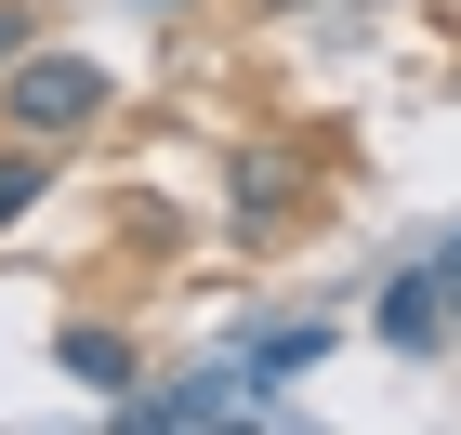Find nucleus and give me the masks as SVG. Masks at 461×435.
I'll return each mask as SVG.
<instances>
[{
    "label": "nucleus",
    "instance_id": "f257e3e1",
    "mask_svg": "<svg viewBox=\"0 0 461 435\" xmlns=\"http://www.w3.org/2000/svg\"><path fill=\"white\" fill-rule=\"evenodd\" d=\"M0 119H14V132H93V119H106V67H93V53H27V67H14V93H0Z\"/></svg>",
    "mask_w": 461,
    "mask_h": 435
},
{
    "label": "nucleus",
    "instance_id": "f03ea898",
    "mask_svg": "<svg viewBox=\"0 0 461 435\" xmlns=\"http://www.w3.org/2000/svg\"><path fill=\"white\" fill-rule=\"evenodd\" d=\"M250 396H264V369H198V383H172V396H132L119 422L132 435H185V422H238Z\"/></svg>",
    "mask_w": 461,
    "mask_h": 435
},
{
    "label": "nucleus",
    "instance_id": "7ed1b4c3",
    "mask_svg": "<svg viewBox=\"0 0 461 435\" xmlns=\"http://www.w3.org/2000/svg\"><path fill=\"white\" fill-rule=\"evenodd\" d=\"M448 317H461V304H448V264H422V277L383 290V343H448Z\"/></svg>",
    "mask_w": 461,
    "mask_h": 435
},
{
    "label": "nucleus",
    "instance_id": "20e7f679",
    "mask_svg": "<svg viewBox=\"0 0 461 435\" xmlns=\"http://www.w3.org/2000/svg\"><path fill=\"white\" fill-rule=\"evenodd\" d=\"M53 357H67V383H132V343L119 330H67Z\"/></svg>",
    "mask_w": 461,
    "mask_h": 435
},
{
    "label": "nucleus",
    "instance_id": "39448f33",
    "mask_svg": "<svg viewBox=\"0 0 461 435\" xmlns=\"http://www.w3.org/2000/svg\"><path fill=\"white\" fill-rule=\"evenodd\" d=\"M317 357H330V330H264V343H250L264 383H290V369H317Z\"/></svg>",
    "mask_w": 461,
    "mask_h": 435
},
{
    "label": "nucleus",
    "instance_id": "423d86ee",
    "mask_svg": "<svg viewBox=\"0 0 461 435\" xmlns=\"http://www.w3.org/2000/svg\"><path fill=\"white\" fill-rule=\"evenodd\" d=\"M40 185H53V172H40V159H27V132H14V145H0V224H14V212H40Z\"/></svg>",
    "mask_w": 461,
    "mask_h": 435
},
{
    "label": "nucleus",
    "instance_id": "0eeeda50",
    "mask_svg": "<svg viewBox=\"0 0 461 435\" xmlns=\"http://www.w3.org/2000/svg\"><path fill=\"white\" fill-rule=\"evenodd\" d=\"M448 304H461V251H448Z\"/></svg>",
    "mask_w": 461,
    "mask_h": 435
}]
</instances>
